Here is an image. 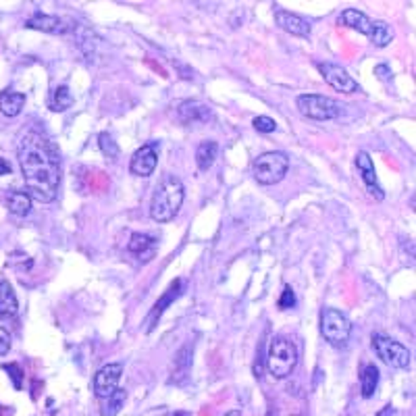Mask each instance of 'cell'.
<instances>
[{
    "label": "cell",
    "mask_w": 416,
    "mask_h": 416,
    "mask_svg": "<svg viewBox=\"0 0 416 416\" xmlns=\"http://www.w3.org/2000/svg\"><path fill=\"white\" fill-rule=\"evenodd\" d=\"M183 292H185V279H175V281L171 283V287L160 296V300L156 302V306L150 310V314H148V331L154 329V325L160 321V314H162Z\"/></svg>",
    "instance_id": "13"
},
{
    "label": "cell",
    "mask_w": 416,
    "mask_h": 416,
    "mask_svg": "<svg viewBox=\"0 0 416 416\" xmlns=\"http://www.w3.org/2000/svg\"><path fill=\"white\" fill-rule=\"evenodd\" d=\"M377 416H393V408H391V406H385Z\"/></svg>",
    "instance_id": "33"
},
{
    "label": "cell",
    "mask_w": 416,
    "mask_h": 416,
    "mask_svg": "<svg viewBox=\"0 0 416 416\" xmlns=\"http://www.w3.org/2000/svg\"><path fill=\"white\" fill-rule=\"evenodd\" d=\"M298 364V348L292 339L277 335L271 339L267 350V368L275 379H285Z\"/></svg>",
    "instance_id": "3"
},
{
    "label": "cell",
    "mask_w": 416,
    "mask_h": 416,
    "mask_svg": "<svg viewBox=\"0 0 416 416\" xmlns=\"http://www.w3.org/2000/svg\"><path fill=\"white\" fill-rule=\"evenodd\" d=\"M321 335L331 346L341 348L352 335V321L337 308H325L321 312Z\"/></svg>",
    "instance_id": "5"
},
{
    "label": "cell",
    "mask_w": 416,
    "mask_h": 416,
    "mask_svg": "<svg viewBox=\"0 0 416 416\" xmlns=\"http://www.w3.org/2000/svg\"><path fill=\"white\" fill-rule=\"evenodd\" d=\"M275 21L281 30H285L287 34L292 36H298V38H308L310 32H312V23L296 13H290V11H283V9H277L275 13Z\"/></svg>",
    "instance_id": "12"
},
{
    "label": "cell",
    "mask_w": 416,
    "mask_h": 416,
    "mask_svg": "<svg viewBox=\"0 0 416 416\" xmlns=\"http://www.w3.org/2000/svg\"><path fill=\"white\" fill-rule=\"evenodd\" d=\"M156 244H158V240H156L154 236H148V234H131L129 244H127V250H129L135 258H140L142 263H146V261H150V258L154 256Z\"/></svg>",
    "instance_id": "14"
},
{
    "label": "cell",
    "mask_w": 416,
    "mask_h": 416,
    "mask_svg": "<svg viewBox=\"0 0 416 416\" xmlns=\"http://www.w3.org/2000/svg\"><path fill=\"white\" fill-rule=\"evenodd\" d=\"M217 154H219V144L213 142V140H206L202 142L198 148H196V164L200 171H208L215 160H217Z\"/></svg>",
    "instance_id": "21"
},
{
    "label": "cell",
    "mask_w": 416,
    "mask_h": 416,
    "mask_svg": "<svg viewBox=\"0 0 416 416\" xmlns=\"http://www.w3.org/2000/svg\"><path fill=\"white\" fill-rule=\"evenodd\" d=\"M225 416H242V412H240V410H231V412H227Z\"/></svg>",
    "instance_id": "34"
},
{
    "label": "cell",
    "mask_w": 416,
    "mask_h": 416,
    "mask_svg": "<svg viewBox=\"0 0 416 416\" xmlns=\"http://www.w3.org/2000/svg\"><path fill=\"white\" fill-rule=\"evenodd\" d=\"M372 346L379 358L393 368H408L410 366V352L404 343H399L393 337H387L383 333L372 335Z\"/></svg>",
    "instance_id": "7"
},
{
    "label": "cell",
    "mask_w": 416,
    "mask_h": 416,
    "mask_svg": "<svg viewBox=\"0 0 416 416\" xmlns=\"http://www.w3.org/2000/svg\"><path fill=\"white\" fill-rule=\"evenodd\" d=\"M298 111L312 121H331L339 117V104L323 94H302L296 100Z\"/></svg>",
    "instance_id": "6"
},
{
    "label": "cell",
    "mask_w": 416,
    "mask_h": 416,
    "mask_svg": "<svg viewBox=\"0 0 416 416\" xmlns=\"http://www.w3.org/2000/svg\"><path fill=\"white\" fill-rule=\"evenodd\" d=\"M319 71L321 75L325 77V82L335 90V92H341V94H354L358 90V84L356 79L339 65H333V63H319Z\"/></svg>",
    "instance_id": "8"
},
{
    "label": "cell",
    "mask_w": 416,
    "mask_h": 416,
    "mask_svg": "<svg viewBox=\"0 0 416 416\" xmlns=\"http://www.w3.org/2000/svg\"><path fill=\"white\" fill-rule=\"evenodd\" d=\"M26 28L30 30H38V32H44V34H65V23L63 19L55 17V15H44V13H38L34 17H30L26 21Z\"/></svg>",
    "instance_id": "16"
},
{
    "label": "cell",
    "mask_w": 416,
    "mask_h": 416,
    "mask_svg": "<svg viewBox=\"0 0 416 416\" xmlns=\"http://www.w3.org/2000/svg\"><path fill=\"white\" fill-rule=\"evenodd\" d=\"M98 144H100V150L106 158H117L119 156V146L115 142V138L111 133H100L98 135Z\"/></svg>",
    "instance_id": "26"
},
{
    "label": "cell",
    "mask_w": 416,
    "mask_h": 416,
    "mask_svg": "<svg viewBox=\"0 0 416 416\" xmlns=\"http://www.w3.org/2000/svg\"><path fill=\"white\" fill-rule=\"evenodd\" d=\"M7 173H11V164L0 156V175H7Z\"/></svg>",
    "instance_id": "32"
},
{
    "label": "cell",
    "mask_w": 416,
    "mask_h": 416,
    "mask_svg": "<svg viewBox=\"0 0 416 416\" xmlns=\"http://www.w3.org/2000/svg\"><path fill=\"white\" fill-rule=\"evenodd\" d=\"M32 196L26 193V191H13L9 198H7V206H9V213L15 215V217H28L32 213Z\"/></svg>",
    "instance_id": "22"
},
{
    "label": "cell",
    "mask_w": 416,
    "mask_h": 416,
    "mask_svg": "<svg viewBox=\"0 0 416 416\" xmlns=\"http://www.w3.org/2000/svg\"><path fill=\"white\" fill-rule=\"evenodd\" d=\"M177 113H179L181 121H185V123H189V121L191 123H196V121L206 123L208 119H211V108L202 102H198V100H185Z\"/></svg>",
    "instance_id": "18"
},
{
    "label": "cell",
    "mask_w": 416,
    "mask_h": 416,
    "mask_svg": "<svg viewBox=\"0 0 416 416\" xmlns=\"http://www.w3.org/2000/svg\"><path fill=\"white\" fill-rule=\"evenodd\" d=\"M267 416H279V414H277L275 410H269V412H267Z\"/></svg>",
    "instance_id": "35"
},
{
    "label": "cell",
    "mask_w": 416,
    "mask_h": 416,
    "mask_svg": "<svg viewBox=\"0 0 416 416\" xmlns=\"http://www.w3.org/2000/svg\"><path fill=\"white\" fill-rule=\"evenodd\" d=\"M391 38H393V30H391L385 21H377L370 42H372L375 46L383 48V46H387V44L391 42Z\"/></svg>",
    "instance_id": "25"
},
{
    "label": "cell",
    "mask_w": 416,
    "mask_h": 416,
    "mask_svg": "<svg viewBox=\"0 0 416 416\" xmlns=\"http://www.w3.org/2000/svg\"><path fill=\"white\" fill-rule=\"evenodd\" d=\"M156 164H158V150L154 144H146L133 152L129 169L138 177H150L156 171Z\"/></svg>",
    "instance_id": "10"
},
{
    "label": "cell",
    "mask_w": 416,
    "mask_h": 416,
    "mask_svg": "<svg viewBox=\"0 0 416 416\" xmlns=\"http://www.w3.org/2000/svg\"><path fill=\"white\" fill-rule=\"evenodd\" d=\"M73 104V96H71V90L67 86H59L53 94V100H50V111L55 113H63L67 111L69 106Z\"/></svg>",
    "instance_id": "24"
},
{
    "label": "cell",
    "mask_w": 416,
    "mask_h": 416,
    "mask_svg": "<svg viewBox=\"0 0 416 416\" xmlns=\"http://www.w3.org/2000/svg\"><path fill=\"white\" fill-rule=\"evenodd\" d=\"M11 350V335L5 327H0V356H5Z\"/></svg>",
    "instance_id": "30"
},
{
    "label": "cell",
    "mask_w": 416,
    "mask_h": 416,
    "mask_svg": "<svg viewBox=\"0 0 416 416\" xmlns=\"http://www.w3.org/2000/svg\"><path fill=\"white\" fill-rule=\"evenodd\" d=\"M19 164L32 198L50 204L59 193L61 167L57 148L38 131H28L19 142Z\"/></svg>",
    "instance_id": "1"
},
{
    "label": "cell",
    "mask_w": 416,
    "mask_h": 416,
    "mask_svg": "<svg viewBox=\"0 0 416 416\" xmlns=\"http://www.w3.org/2000/svg\"><path fill=\"white\" fill-rule=\"evenodd\" d=\"M296 304V296H294V292H292V287H285L283 290V294H281V298H279V308H292Z\"/></svg>",
    "instance_id": "29"
},
{
    "label": "cell",
    "mask_w": 416,
    "mask_h": 416,
    "mask_svg": "<svg viewBox=\"0 0 416 416\" xmlns=\"http://www.w3.org/2000/svg\"><path fill=\"white\" fill-rule=\"evenodd\" d=\"M173 416H189V414H187V412H175Z\"/></svg>",
    "instance_id": "36"
},
{
    "label": "cell",
    "mask_w": 416,
    "mask_h": 416,
    "mask_svg": "<svg viewBox=\"0 0 416 416\" xmlns=\"http://www.w3.org/2000/svg\"><path fill=\"white\" fill-rule=\"evenodd\" d=\"M339 21H341L343 26L352 28V30H358V32H360V34H364L368 40L372 38L375 23H377V21L368 19V17H366L362 11H358V9H346V11L339 15Z\"/></svg>",
    "instance_id": "15"
},
{
    "label": "cell",
    "mask_w": 416,
    "mask_h": 416,
    "mask_svg": "<svg viewBox=\"0 0 416 416\" xmlns=\"http://www.w3.org/2000/svg\"><path fill=\"white\" fill-rule=\"evenodd\" d=\"M127 399V391L125 389H115L108 397L100 399V414L102 416H115L123 410Z\"/></svg>",
    "instance_id": "23"
},
{
    "label": "cell",
    "mask_w": 416,
    "mask_h": 416,
    "mask_svg": "<svg viewBox=\"0 0 416 416\" xmlns=\"http://www.w3.org/2000/svg\"><path fill=\"white\" fill-rule=\"evenodd\" d=\"M375 73H377V77H381L383 82H389V79H391V71H389L387 65H377V67H375Z\"/></svg>",
    "instance_id": "31"
},
{
    "label": "cell",
    "mask_w": 416,
    "mask_h": 416,
    "mask_svg": "<svg viewBox=\"0 0 416 416\" xmlns=\"http://www.w3.org/2000/svg\"><path fill=\"white\" fill-rule=\"evenodd\" d=\"M123 375V364L121 362H111L104 364L96 375H94V393L96 397H108L115 389H119V379Z\"/></svg>",
    "instance_id": "9"
},
{
    "label": "cell",
    "mask_w": 416,
    "mask_h": 416,
    "mask_svg": "<svg viewBox=\"0 0 416 416\" xmlns=\"http://www.w3.org/2000/svg\"><path fill=\"white\" fill-rule=\"evenodd\" d=\"M3 370L13 379V385H15V389H21L23 387V370H21V366L19 364H15V362H11V364H5L3 366Z\"/></svg>",
    "instance_id": "28"
},
{
    "label": "cell",
    "mask_w": 416,
    "mask_h": 416,
    "mask_svg": "<svg viewBox=\"0 0 416 416\" xmlns=\"http://www.w3.org/2000/svg\"><path fill=\"white\" fill-rule=\"evenodd\" d=\"M379 377L381 375H379V368L375 364H368V362L362 364V368H360V393L364 399L375 395V391L379 387Z\"/></svg>",
    "instance_id": "20"
},
{
    "label": "cell",
    "mask_w": 416,
    "mask_h": 416,
    "mask_svg": "<svg viewBox=\"0 0 416 416\" xmlns=\"http://www.w3.org/2000/svg\"><path fill=\"white\" fill-rule=\"evenodd\" d=\"M183 198H185V187L181 183L179 177L175 175H167L160 185L156 187L152 202H150V217L156 223H169L177 217V213L183 206Z\"/></svg>",
    "instance_id": "2"
},
{
    "label": "cell",
    "mask_w": 416,
    "mask_h": 416,
    "mask_svg": "<svg viewBox=\"0 0 416 416\" xmlns=\"http://www.w3.org/2000/svg\"><path fill=\"white\" fill-rule=\"evenodd\" d=\"M252 171H254V179L261 185L281 183L290 171V156L285 152H265L254 160Z\"/></svg>",
    "instance_id": "4"
},
{
    "label": "cell",
    "mask_w": 416,
    "mask_h": 416,
    "mask_svg": "<svg viewBox=\"0 0 416 416\" xmlns=\"http://www.w3.org/2000/svg\"><path fill=\"white\" fill-rule=\"evenodd\" d=\"M26 106V94L15 92V90H5L0 92V111L5 117H17Z\"/></svg>",
    "instance_id": "19"
},
{
    "label": "cell",
    "mask_w": 416,
    "mask_h": 416,
    "mask_svg": "<svg viewBox=\"0 0 416 416\" xmlns=\"http://www.w3.org/2000/svg\"><path fill=\"white\" fill-rule=\"evenodd\" d=\"M252 125H254V129H256L258 133H273V131L277 129V123H275V119H271V117H265V115H261V117H254Z\"/></svg>",
    "instance_id": "27"
},
{
    "label": "cell",
    "mask_w": 416,
    "mask_h": 416,
    "mask_svg": "<svg viewBox=\"0 0 416 416\" xmlns=\"http://www.w3.org/2000/svg\"><path fill=\"white\" fill-rule=\"evenodd\" d=\"M356 169L362 177V183L364 187L368 189L370 196H375L377 200H383L385 198V191L381 189L379 185V179H377V173H375V164H372V158L368 156V152H360L356 156Z\"/></svg>",
    "instance_id": "11"
},
{
    "label": "cell",
    "mask_w": 416,
    "mask_h": 416,
    "mask_svg": "<svg viewBox=\"0 0 416 416\" xmlns=\"http://www.w3.org/2000/svg\"><path fill=\"white\" fill-rule=\"evenodd\" d=\"M19 310L17 294L9 281H0V319H13Z\"/></svg>",
    "instance_id": "17"
}]
</instances>
